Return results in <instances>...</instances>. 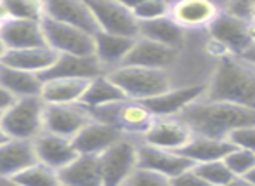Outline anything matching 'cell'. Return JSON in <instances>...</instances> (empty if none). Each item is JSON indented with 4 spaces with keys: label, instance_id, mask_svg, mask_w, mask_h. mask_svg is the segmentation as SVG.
I'll return each mask as SVG.
<instances>
[{
    "label": "cell",
    "instance_id": "6da1fadb",
    "mask_svg": "<svg viewBox=\"0 0 255 186\" xmlns=\"http://www.w3.org/2000/svg\"><path fill=\"white\" fill-rule=\"evenodd\" d=\"M202 99L255 110V66L235 54L217 59Z\"/></svg>",
    "mask_w": 255,
    "mask_h": 186
},
{
    "label": "cell",
    "instance_id": "7a4b0ae2",
    "mask_svg": "<svg viewBox=\"0 0 255 186\" xmlns=\"http://www.w3.org/2000/svg\"><path fill=\"white\" fill-rule=\"evenodd\" d=\"M193 131V134L214 139H228L235 129L255 124V110L231 103L200 101L193 103L177 117Z\"/></svg>",
    "mask_w": 255,
    "mask_h": 186
},
{
    "label": "cell",
    "instance_id": "3957f363",
    "mask_svg": "<svg viewBox=\"0 0 255 186\" xmlns=\"http://www.w3.org/2000/svg\"><path fill=\"white\" fill-rule=\"evenodd\" d=\"M108 77L124 92V96L132 101H148L156 96L165 94L175 87L170 71L149 70L137 66H120L110 71Z\"/></svg>",
    "mask_w": 255,
    "mask_h": 186
},
{
    "label": "cell",
    "instance_id": "277c9868",
    "mask_svg": "<svg viewBox=\"0 0 255 186\" xmlns=\"http://www.w3.org/2000/svg\"><path fill=\"white\" fill-rule=\"evenodd\" d=\"M44 106L40 98L16 99L0 113V131L7 139L33 141L44 132Z\"/></svg>",
    "mask_w": 255,
    "mask_h": 186
},
{
    "label": "cell",
    "instance_id": "5b68a950",
    "mask_svg": "<svg viewBox=\"0 0 255 186\" xmlns=\"http://www.w3.org/2000/svg\"><path fill=\"white\" fill-rule=\"evenodd\" d=\"M89 115L98 122H103L106 125H111L117 131H120L127 138H139L144 136V132L153 124L154 117L151 115L144 103L141 101H132V99H125V101L115 103V105L104 106V108L89 112Z\"/></svg>",
    "mask_w": 255,
    "mask_h": 186
},
{
    "label": "cell",
    "instance_id": "8992f818",
    "mask_svg": "<svg viewBox=\"0 0 255 186\" xmlns=\"http://www.w3.org/2000/svg\"><path fill=\"white\" fill-rule=\"evenodd\" d=\"M137 145L134 138H122L98 157L103 186H124L137 169Z\"/></svg>",
    "mask_w": 255,
    "mask_h": 186
},
{
    "label": "cell",
    "instance_id": "52a82bcc",
    "mask_svg": "<svg viewBox=\"0 0 255 186\" xmlns=\"http://www.w3.org/2000/svg\"><path fill=\"white\" fill-rule=\"evenodd\" d=\"M45 45L57 56H94V35L49 17L42 19Z\"/></svg>",
    "mask_w": 255,
    "mask_h": 186
},
{
    "label": "cell",
    "instance_id": "ba28073f",
    "mask_svg": "<svg viewBox=\"0 0 255 186\" xmlns=\"http://www.w3.org/2000/svg\"><path fill=\"white\" fill-rule=\"evenodd\" d=\"M91 7L99 31L125 38H139V21L134 17L127 2L115 0H92Z\"/></svg>",
    "mask_w": 255,
    "mask_h": 186
},
{
    "label": "cell",
    "instance_id": "9c48e42d",
    "mask_svg": "<svg viewBox=\"0 0 255 186\" xmlns=\"http://www.w3.org/2000/svg\"><path fill=\"white\" fill-rule=\"evenodd\" d=\"M182 51L167 47V45L156 44V42L146 40V38H135L134 45L128 51L127 58L122 66H137L149 68V70H165L170 71L181 61Z\"/></svg>",
    "mask_w": 255,
    "mask_h": 186
},
{
    "label": "cell",
    "instance_id": "30bf717a",
    "mask_svg": "<svg viewBox=\"0 0 255 186\" xmlns=\"http://www.w3.org/2000/svg\"><path fill=\"white\" fill-rule=\"evenodd\" d=\"M92 120L89 112L80 105H45L44 132L73 139Z\"/></svg>",
    "mask_w": 255,
    "mask_h": 186
},
{
    "label": "cell",
    "instance_id": "8fae6325",
    "mask_svg": "<svg viewBox=\"0 0 255 186\" xmlns=\"http://www.w3.org/2000/svg\"><path fill=\"white\" fill-rule=\"evenodd\" d=\"M193 131L181 119H154L149 129L141 138V143L153 148L168 150V152H181L193 139Z\"/></svg>",
    "mask_w": 255,
    "mask_h": 186
},
{
    "label": "cell",
    "instance_id": "7c38bea8",
    "mask_svg": "<svg viewBox=\"0 0 255 186\" xmlns=\"http://www.w3.org/2000/svg\"><path fill=\"white\" fill-rule=\"evenodd\" d=\"M207 84L202 85H177L167 91L165 94L156 96L148 101H141L146 105V108L151 112L154 119H170V117H179L188 106L193 103L200 101L205 94Z\"/></svg>",
    "mask_w": 255,
    "mask_h": 186
},
{
    "label": "cell",
    "instance_id": "4fadbf2b",
    "mask_svg": "<svg viewBox=\"0 0 255 186\" xmlns=\"http://www.w3.org/2000/svg\"><path fill=\"white\" fill-rule=\"evenodd\" d=\"M221 14V3L210 0H182L170 3L168 17L186 31L207 30Z\"/></svg>",
    "mask_w": 255,
    "mask_h": 186
},
{
    "label": "cell",
    "instance_id": "5bb4252c",
    "mask_svg": "<svg viewBox=\"0 0 255 186\" xmlns=\"http://www.w3.org/2000/svg\"><path fill=\"white\" fill-rule=\"evenodd\" d=\"M193 166L195 164L179 152L153 148V146H148L141 141L137 145V169L151 171V173L160 174L167 180H172L184 171L191 169Z\"/></svg>",
    "mask_w": 255,
    "mask_h": 186
},
{
    "label": "cell",
    "instance_id": "9a60e30c",
    "mask_svg": "<svg viewBox=\"0 0 255 186\" xmlns=\"http://www.w3.org/2000/svg\"><path fill=\"white\" fill-rule=\"evenodd\" d=\"M207 35L212 40L219 42L229 54L242 56L252 45L249 37V23L238 19L235 16L222 12L215 17V21L207 28Z\"/></svg>",
    "mask_w": 255,
    "mask_h": 186
},
{
    "label": "cell",
    "instance_id": "2e32d148",
    "mask_svg": "<svg viewBox=\"0 0 255 186\" xmlns=\"http://www.w3.org/2000/svg\"><path fill=\"white\" fill-rule=\"evenodd\" d=\"M45 17L57 23L68 24L77 30H82L89 35H96L99 31L98 23L94 19L91 7L87 2L78 0H47L44 2Z\"/></svg>",
    "mask_w": 255,
    "mask_h": 186
},
{
    "label": "cell",
    "instance_id": "e0dca14e",
    "mask_svg": "<svg viewBox=\"0 0 255 186\" xmlns=\"http://www.w3.org/2000/svg\"><path fill=\"white\" fill-rule=\"evenodd\" d=\"M106 75L104 68L94 56H57L56 61L47 71L40 75L45 80H92V78Z\"/></svg>",
    "mask_w": 255,
    "mask_h": 186
},
{
    "label": "cell",
    "instance_id": "ac0fdd59",
    "mask_svg": "<svg viewBox=\"0 0 255 186\" xmlns=\"http://www.w3.org/2000/svg\"><path fill=\"white\" fill-rule=\"evenodd\" d=\"M33 150L37 162L56 173L68 167L78 157L71 139L59 138L49 132H42L37 139H33Z\"/></svg>",
    "mask_w": 255,
    "mask_h": 186
},
{
    "label": "cell",
    "instance_id": "d6986e66",
    "mask_svg": "<svg viewBox=\"0 0 255 186\" xmlns=\"http://www.w3.org/2000/svg\"><path fill=\"white\" fill-rule=\"evenodd\" d=\"M122 138H125V136L120 131H117L111 125H106L92 119L91 122L71 139V143H73L78 155L99 157L108 148H111L115 143L120 141Z\"/></svg>",
    "mask_w": 255,
    "mask_h": 186
},
{
    "label": "cell",
    "instance_id": "ffe728a7",
    "mask_svg": "<svg viewBox=\"0 0 255 186\" xmlns=\"http://www.w3.org/2000/svg\"><path fill=\"white\" fill-rule=\"evenodd\" d=\"M0 38L7 51H21V49L45 47L42 23L35 21L9 19L0 26Z\"/></svg>",
    "mask_w": 255,
    "mask_h": 186
},
{
    "label": "cell",
    "instance_id": "44dd1931",
    "mask_svg": "<svg viewBox=\"0 0 255 186\" xmlns=\"http://www.w3.org/2000/svg\"><path fill=\"white\" fill-rule=\"evenodd\" d=\"M37 164L33 141L5 139L0 145V176L16 178L23 171Z\"/></svg>",
    "mask_w": 255,
    "mask_h": 186
},
{
    "label": "cell",
    "instance_id": "7402d4cb",
    "mask_svg": "<svg viewBox=\"0 0 255 186\" xmlns=\"http://www.w3.org/2000/svg\"><path fill=\"white\" fill-rule=\"evenodd\" d=\"M134 42V38L117 37V35L98 31L94 35V58L104 68V71L110 73L124 64Z\"/></svg>",
    "mask_w": 255,
    "mask_h": 186
},
{
    "label": "cell",
    "instance_id": "603a6c76",
    "mask_svg": "<svg viewBox=\"0 0 255 186\" xmlns=\"http://www.w3.org/2000/svg\"><path fill=\"white\" fill-rule=\"evenodd\" d=\"M139 37L182 51L188 44L189 31L182 30L168 16H163L158 17V19L148 21V23H139Z\"/></svg>",
    "mask_w": 255,
    "mask_h": 186
},
{
    "label": "cell",
    "instance_id": "cb8c5ba5",
    "mask_svg": "<svg viewBox=\"0 0 255 186\" xmlns=\"http://www.w3.org/2000/svg\"><path fill=\"white\" fill-rule=\"evenodd\" d=\"M57 54L45 45V47L21 49V51H5L0 64L12 70L28 71V73L42 75L47 71L56 61Z\"/></svg>",
    "mask_w": 255,
    "mask_h": 186
},
{
    "label": "cell",
    "instance_id": "d4e9b609",
    "mask_svg": "<svg viewBox=\"0 0 255 186\" xmlns=\"http://www.w3.org/2000/svg\"><path fill=\"white\" fill-rule=\"evenodd\" d=\"M61 186H103L98 157L78 155L73 162L57 173Z\"/></svg>",
    "mask_w": 255,
    "mask_h": 186
},
{
    "label": "cell",
    "instance_id": "484cf974",
    "mask_svg": "<svg viewBox=\"0 0 255 186\" xmlns=\"http://www.w3.org/2000/svg\"><path fill=\"white\" fill-rule=\"evenodd\" d=\"M235 146L228 139H214L207 136L195 134L193 139L181 150V155H184L193 164H205L215 162V160H224L228 153H231Z\"/></svg>",
    "mask_w": 255,
    "mask_h": 186
},
{
    "label": "cell",
    "instance_id": "4316f807",
    "mask_svg": "<svg viewBox=\"0 0 255 186\" xmlns=\"http://www.w3.org/2000/svg\"><path fill=\"white\" fill-rule=\"evenodd\" d=\"M125 96L117 85L111 82V78L106 75H99V77L92 78L87 84L84 96H82L78 105L84 106L87 112H94V110L104 108V106L115 105V103L125 101Z\"/></svg>",
    "mask_w": 255,
    "mask_h": 186
},
{
    "label": "cell",
    "instance_id": "83f0119b",
    "mask_svg": "<svg viewBox=\"0 0 255 186\" xmlns=\"http://www.w3.org/2000/svg\"><path fill=\"white\" fill-rule=\"evenodd\" d=\"M0 85L12 96L14 99L21 98H40L42 82L40 75L28 73V71L12 70L0 64Z\"/></svg>",
    "mask_w": 255,
    "mask_h": 186
},
{
    "label": "cell",
    "instance_id": "f1b7e54d",
    "mask_svg": "<svg viewBox=\"0 0 255 186\" xmlns=\"http://www.w3.org/2000/svg\"><path fill=\"white\" fill-rule=\"evenodd\" d=\"M91 80H45L40 99L44 105H78Z\"/></svg>",
    "mask_w": 255,
    "mask_h": 186
},
{
    "label": "cell",
    "instance_id": "f546056e",
    "mask_svg": "<svg viewBox=\"0 0 255 186\" xmlns=\"http://www.w3.org/2000/svg\"><path fill=\"white\" fill-rule=\"evenodd\" d=\"M14 180L21 186H61L59 176L56 171L42 166V164H33L26 171L16 176Z\"/></svg>",
    "mask_w": 255,
    "mask_h": 186
},
{
    "label": "cell",
    "instance_id": "4dcf8cb0",
    "mask_svg": "<svg viewBox=\"0 0 255 186\" xmlns=\"http://www.w3.org/2000/svg\"><path fill=\"white\" fill-rule=\"evenodd\" d=\"M7 9H9L10 19L42 23V19L45 17L44 2H35V0H9Z\"/></svg>",
    "mask_w": 255,
    "mask_h": 186
},
{
    "label": "cell",
    "instance_id": "1f68e13d",
    "mask_svg": "<svg viewBox=\"0 0 255 186\" xmlns=\"http://www.w3.org/2000/svg\"><path fill=\"white\" fill-rule=\"evenodd\" d=\"M193 171L202 178L203 181H207L210 186H224L226 183L233 180V174L229 173V169L226 167V164L222 160H215V162H205V164H195Z\"/></svg>",
    "mask_w": 255,
    "mask_h": 186
},
{
    "label": "cell",
    "instance_id": "d6a6232c",
    "mask_svg": "<svg viewBox=\"0 0 255 186\" xmlns=\"http://www.w3.org/2000/svg\"><path fill=\"white\" fill-rule=\"evenodd\" d=\"M128 7L139 23H148V21L158 19V17L168 16L170 3L160 2V0H142V2L128 3Z\"/></svg>",
    "mask_w": 255,
    "mask_h": 186
},
{
    "label": "cell",
    "instance_id": "836d02e7",
    "mask_svg": "<svg viewBox=\"0 0 255 186\" xmlns=\"http://www.w3.org/2000/svg\"><path fill=\"white\" fill-rule=\"evenodd\" d=\"M222 162L226 164L229 173L235 178H245L255 167V153L249 152V150L235 148L231 153L224 157Z\"/></svg>",
    "mask_w": 255,
    "mask_h": 186
},
{
    "label": "cell",
    "instance_id": "e575fe53",
    "mask_svg": "<svg viewBox=\"0 0 255 186\" xmlns=\"http://www.w3.org/2000/svg\"><path fill=\"white\" fill-rule=\"evenodd\" d=\"M228 141L231 143L235 148L249 150V152L255 153V124L235 129V131L228 136Z\"/></svg>",
    "mask_w": 255,
    "mask_h": 186
},
{
    "label": "cell",
    "instance_id": "d590c367",
    "mask_svg": "<svg viewBox=\"0 0 255 186\" xmlns=\"http://www.w3.org/2000/svg\"><path fill=\"white\" fill-rule=\"evenodd\" d=\"M124 186H170V180L151 171L135 169Z\"/></svg>",
    "mask_w": 255,
    "mask_h": 186
},
{
    "label": "cell",
    "instance_id": "8d00e7d4",
    "mask_svg": "<svg viewBox=\"0 0 255 186\" xmlns=\"http://www.w3.org/2000/svg\"><path fill=\"white\" fill-rule=\"evenodd\" d=\"M170 186H210L207 183V181H203L202 178L198 176V174L191 169L184 171V173H181L179 176L172 178L170 180Z\"/></svg>",
    "mask_w": 255,
    "mask_h": 186
},
{
    "label": "cell",
    "instance_id": "74e56055",
    "mask_svg": "<svg viewBox=\"0 0 255 186\" xmlns=\"http://www.w3.org/2000/svg\"><path fill=\"white\" fill-rule=\"evenodd\" d=\"M14 101H16V99H14L12 96H10L9 92H7L5 89L2 87V85H0V113L5 112V110L9 108V106L12 105Z\"/></svg>",
    "mask_w": 255,
    "mask_h": 186
},
{
    "label": "cell",
    "instance_id": "f35d334b",
    "mask_svg": "<svg viewBox=\"0 0 255 186\" xmlns=\"http://www.w3.org/2000/svg\"><path fill=\"white\" fill-rule=\"evenodd\" d=\"M240 58L245 59L247 63H250V64H254V66H255V44L250 45V47L247 49V51L243 52V54L240 56Z\"/></svg>",
    "mask_w": 255,
    "mask_h": 186
},
{
    "label": "cell",
    "instance_id": "ab89813d",
    "mask_svg": "<svg viewBox=\"0 0 255 186\" xmlns=\"http://www.w3.org/2000/svg\"><path fill=\"white\" fill-rule=\"evenodd\" d=\"M9 19H10V16H9V9H7V2L0 0V24H3Z\"/></svg>",
    "mask_w": 255,
    "mask_h": 186
},
{
    "label": "cell",
    "instance_id": "60d3db41",
    "mask_svg": "<svg viewBox=\"0 0 255 186\" xmlns=\"http://www.w3.org/2000/svg\"><path fill=\"white\" fill-rule=\"evenodd\" d=\"M224 186H254L247 178H233L229 183H226Z\"/></svg>",
    "mask_w": 255,
    "mask_h": 186
},
{
    "label": "cell",
    "instance_id": "b9f144b4",
    "mask_svg": "<svg viewBox=\"0 0 255 186\" xmlns=\"http://www.w3.org/2000/svg\"><path fill=\"white\" fill-rule=\"evenodd\" d=\"M0 186H21L14 178H2L0 176Z\"/></svg>",
    "mask_w": 255,
    "mask_h": 186
},
{
    "label": "cell",
    "instance_id": "7bdbcfd3",
    "mask_svg": "<svg viewBox=\"0 0 255 186\" xmlns=\"http://www.w3.org/2000/svg\"><path fill=\"white\" fill-rule=\"evenodd\" d=\"M249 37L252 44H255V24H249Z\"/></svg>",
    "mask_w": 255,
    "mask_h": 186
},
{
    "label": "cell",
    "instance_id": "ee69618b",
    "mask_svg": "<svg viewBox=\"0 0 255 186\" xmlns=\"http://www.w3.org/2000/svg\"><path fill=\"white\" fill-rule=\"evenodd\" d=\"M245 178H247V180H249V181H250V183H252V185L255 186V167H254V169H252V171H250V173H249V174H247V176H245Z\"/></svg>",
    "mask_w": 255,
    "mask_h": 186
},
{
    "label": "cell",
    "instance_id": "f6af8a7d",
    "mask_svg": "<svg viewBox=\"0 0 255 186\" xmlns=\"http://www.w3.org/2000/svg\"><path fill=\"white\" fill-rule=\"evenodd\" d=\"M5 51H7V49H5V45H3L2 38H0V59L3 58V54H5Z\"/></svg>",
    "mask_w": 255,
    "mask_h": 186
},
{
    "label": "cell",
    "instance_id": "bcb514c9",
    "mask_svg": "<svg viewBox=\"0 0 255 186\" xmlns=\"http://www.w3.org/2000/svg\"><path fill=\"white\" fill-rule=\"evenodd\" d=\"M5 139H7V138H5V136H3V132L0 131V145H2V143L5 141Z\"/></svg>",
    "mask_w": 255,
    "mask_h": 186
},
{
    "label": "cell",
    "instance_id": "7dc6e473",
    "mask_svg": "<svg viewBox=\"0 0 255 186\" xmlns=\"http://www.w3.org/2000/svg\"><path fill=\"white\" fill-rule=\"evenodd\" d=\"M0 26H2V24H0Z\"/></svg>",
    "mask_w": 255,
    "mask_h": 186
}]
</instances>
